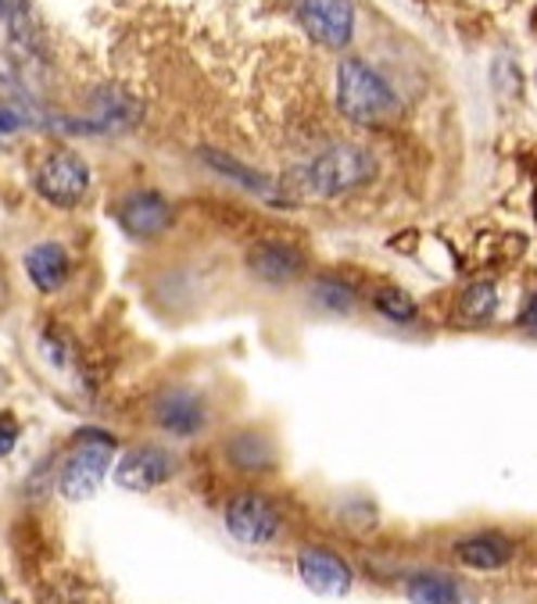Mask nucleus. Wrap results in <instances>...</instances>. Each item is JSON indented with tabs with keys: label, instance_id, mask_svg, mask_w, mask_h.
<instances>
[{
	"label": "nucleus",
	"instance_id": "nucleus-22",
	"mask_svg": "<svg viewBox=\"0 0 537 604\" xmlns=\"http://www.w3.org/2000/svg\"><path fill=\"white\" fill-rule=\"evenodd\" d=\"M520 325H527V330H537V294L527 297V305L520 311Z\"/></svg>",
	"mask_w": 537,
	"mask_h": 604
},
{
	"label": "nucleus",
	"instance_id": "nucleus-8",
	"mask_svg": "<svg viewBox=\"0 0 537 604\" xmlns=\"http://www.w3.org/2000/svg\"><path fill=\"white\" fill-rule=\"evenodd\" d=\"M118 222H123V229L129 236L151 240V236H158L162 229H169L172 208H169V201H165L162 193L137 190V193H129L123 204H118Z\"/></svg>",
	"mask_w": 537,
	"mask_h": 604
},
{
	"label": "nucleus",
	"instance_id": "nucleus-6",
	"mask_svg": "<svg viewBox=\"0 0 537 604\" xmlns=\"http://www.w3.org/2000/svg\"><path fill=\"white\" fill-rule=\"evenodd\" d=\"M176 473V458L162 447H137V451H126L123 462L115 465V483L123 490L148 493L162 483H169Z\"/></svg>",
	"mask_w": 537,
	"mask_h": 604
},
{
	"label": "nucleus",
	"instance_id": "nucleus-19",
	"mask_svg": "<svg viewBox=\"0 0 537 604\" xmlns=\"http://www.w3.org/2000/svg\"><path fill=\"white\" fill-rule=\"evenodd\" d=\"M498 305V294H495V286H473L470 294L462 297V311L465 316H473V319H484V316H491Z\"/></svg>",
	"mask_w": 537,
	"mask_h": 604
},
{
	"label": "nucleus",
	"instance_id": "nucleus-11",
	"mask_svg": "<svg viewBox=\"0 0 537 604\" xmlns=\"http://www.w3.org/2000/svg\"><path fill=\"white\" fill-rule=\"evenodd\" d=\"M247 272L269 286L294 283L305 272V255L286 244H258L247 255Z\"/></svg>",
	"mask_w": 537,
	"mask_h": 604
},
{
	"label": "nucleus",
	"instance_id": "nucleus-2",
	"mask_svg": "<svg viewBox=\"0 0 537 604\" xmlns=\"http://www.w3.org/2000/svg\"><path fill=\"white\" fill-rule=\"evenodd\" d=\"M337 107L358 126H376L398 112V97L376 68L348 57L337 68Z\"/></svg>",
	"mask_w": 537,
	"mask_h": 604
},
{
	"label": "nucleus",
	"instance_id": "nucleus-13",
	"mask_svg": "<svg viewBox=\"0 0 537 604\" xmlns=\"http://www.w3.org/2000/svg\"><path fill=\"white\" fill-rule=\"evenodd\" d=\"M26 272L36 290H43V294H54V290H62L68 280V255L65 247L57 244H40L33 247L26 255Z\"/></svg>",
	"mask_w": 537,
	"mask_h": 604
},
{
	"label": "nucleus",
	"instance_id": "nucleus-7",
	"mask_svg": "<svg viewBox=\"0 0 537 604\" xmlns=\"http://www.w3.org/2000/svg\"><path fill=\"white\" fill-rule=\"evenodd\" d=\"M297 18L302 26L327 47L351 43L355 33V11L348 0H297Z\"/></svg>",
	"mask_w": 537,
	"mask_h": 604
},
{
	"label": "nucleus",
	"instance_id": "nucleus-17",
	"mask_svg": "<svg viewBox=\"0 0 537 604\" xmlns=\"http://www.w3.org/2000/svg\"><path fill=\"white\" fill-rule=\"evenodd\" d=\"M376 311L394 322H409L415 319V300L398 286H384V290H376Z\"/></svg>",
	"mask_w": 537,
	"mask_h": 604
},
{
	"label": "nucleus",
	"instance_id": "nucleus-18",
	"mask_svg": "<svg viewBox=\"0 0 537 604\" xmlns=\"http://www.w3.org/2000/svg\"><path fill=\"white\" fill-rule=\"evenodd\" d=\"M230 458L236 465H244V468H258V465H269V444L255 437V433H244V437H236L230 444Z\"/></svg>",
	"mask_w": 537,
	"mask_h": 604
},
{
	"label": "nucleus",
	"instance_id": "nucleus-9",
	"mask_svg": "<svg viewBox=\"0 0 537 604\" xmlns=\"http://www.w3.org/2000/svg\"><path fill=\"white\" fill-rule=\"evenodd\" d=\"M154 419L172 437H194V433L208 426L205 397L194 390H165L158 397V404H154Z\"/></svg>",
	"mask_w": 537,
	"mask_h": 604
},
{
	"label": "nucleus",
	"instance_id": "nucleus-12",
	"mask_svg": "<svg viewBox=\"0 0 537 604\" xmlns=\"http://www.w3.org/2000/svg\"><path fill=\"white\" fill-rule=\"evenodd\" d=\"M512 554H516V548H512V540L501 534H473L456 543V558L465 569H476V573L506 569L512 562Z\"/></svg>",
	"mask_w": 537,
	"mask_h": 604
},
{
	"label": "nucleus",
	"instance_id": "nucleus-21",
	"mask_svg": "<svg viewBox=\"0 0 537 604\" xmlns=\"http://www.w3.org/2000/svg\"><path fill=\"white\" fill-rule=\"evenodd\" d=\"M15 444H18V426L4 415V419H0V458L15 451Z\"/></svg>",
	"mask_w": 537,
	"mask_h": 604
},
{
	"label": "nucleus",
	"instance_id": "nucleus-20",
	"mask_svg": "<svg viewBox=\"0 0 537 604\" xmlns=\"http://www.w3.org/2000/svg\"><path fill=\"white\" fill-rule=\"evenodd\" d=\"M205 158L219 168V172H226V176H233L236 183H244V187H251V190H261V193H269V183L261 176H255V172H247V168H241L236 162H230V158H222V154H205Z\"/></svg>",
	"mask_w": 537,
	"mask_h": 604
},
{
	"label": "nucleus",
	"instance_id": "nucleus-1",
	"mask_svg": "<svg viewBox=\"0 0 537 604\" xmlns=\"http://www.w3.org/2000/svg\"><path fill=\"white\" fill-rule=\"evenodd\" d=\"M373 176H376L373 154L344 143V147H330L327 154H319L316 162H308L297 168V172L286 176V187H291L297 197L330 201V197H341V193H348V190L366 187Z\"/></svg>",
	"mask_w": 537,
	"mask_h": 604
},
{
	"label": "nucleus",
	"instance_id": "nucleus-5",
	"mask_svg": "<svg viewBox=\"0 0 537 604\" xmlns=\"http://www.w3.org/2000/svg\"><path fill=\"white\" fill-rule=\"evenodd\" d=\"M226 529H230L233 540L251 543V548H261V543H272L280 534V512L277 504L261 493H236V498L226 504Z\"/></svg>",
	"mask_w": 537,
	"mask_h": 604
},
{
	"label": "nucleus",
	"instance_id": "nucleus-16",
	"mask_svg": "<svg viewBox=\"0 0 537 604\" xmlns=\"http://www.w3.org/2000/svg\"><path fill=\"white\" fill-rule=\"evenodd\" d=\"M312 300L319 308L327 311H337V316H348V311L355 308V290L344 286L341 280H319L312 286Z\"/></svg>",
	"mask_w": 537,
	"mask_h": 604
},
{
	"label": "nucleus",
	"instance_id": "nucleus-10",
	"mask_svg": "<svg viewBox=\"0 0 537 604\" xmlns=\"http://www.w3.org/2000/svg\"><path fill=\"white\" fill-rule=\"evenodd\" d=\"M297 573H302V583L308 590L327 594V597L348 594V587H351V569L327 548H305L297 554Z\"/></svg>",
	"mask_w": 537,
	"mask_h": 604
},
{
	"label": "nucleus",
	"instance_id": "nucleus-15",
	"mask_svg": "<svg viewBox=\"0 0 537 604\" xmlns=\"http://www.w3.org/2000/svg\"><path fill=\"white\" fill-rule=\"evenodd\" d=\"M405 590H409V597L415 604H459V587L448 576H437V573L412 576Z\"/></svg>",
	"mask_w": 537,
	"mask_h": 604
},
{
	"label": "nucleus",
	"instance_id": "nucleus-14",
	"mask_svg": "<svg viewBox=\"0 0 537 604\" xmlns=\"http://www.w3.org/2000/svg\"><path fill=\"white\" fill-rule=\"evenodd\" d=\"M0 22H4L11 43L22 47V51H33L36 47V26H33L29 0H0Z\"/></svg>",
	"mask_w": 537,
	"mask_h": 604
},
{
	"label": "nucleus",
	"instance_id": "nucleus-4",
	"mask_svg": "<svg viewBox=\"0 0 537 604\" xmlns=\"http://www.w3.org/2000/svg\"><path fill=\"white\" fill-rule=\"evenodd\" d=\"M90 190V168L79 154L57 151L36 168V193L57 208H76Z\"/></svg>",
	"mask_w": 537,
	"mask_h": 604
},
{
	"label": "nucleus",
	"instance_id": "nucleus-3",
	"mask_svg": "<svg viewBox=\"0 0 537 604\" xmlns=\"http://www.w3.org/2000/svg\"><path fill=\"white\" fill-rule=\"evenodd\" d=\"M112 451H115L112 437H104V433H87L82 444L68 454L62 476H57V490H62V498H68V501L93 498L104 473H107V465H112Z\"/></svg>",
	"mask_w": 537,
	"mask_h": 604
}]
</instances>
